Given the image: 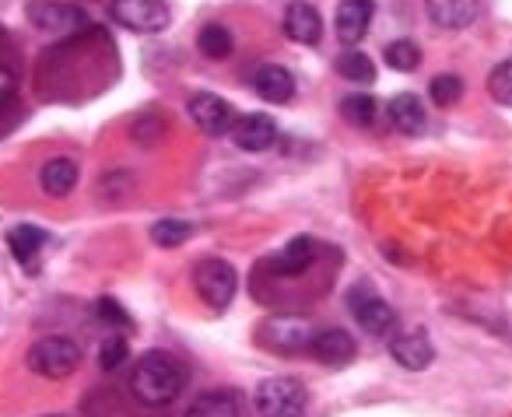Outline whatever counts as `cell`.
I'll return each mask as SVG.
<instances>
[{
    "mask_svg": "<svg viewBox=\"0 0 512 417\" xmlns=\"http://www.w3.org/2000/svg\"><path fill=\"white\" fill-rule=\"evenodd\" d=\"M425 11L432 25L446 32H460L477 18V0H425Z\"/></svg>",
    "mask_w": 512,
    "mask_h": 417,
    "instance_id": "2e32d148",
    "label": "cell"
},
{
    "mask_svg": "<svg viewBox=\"0 0 512 417\" xmlns=\"http://www.w3.org/2000/svg\"><path fill=\"white\" fill-rule=\"evenodd\" d=\"M390 354L400 368L407 372H421L435 361V344L428 340L425 330H407V333H397L390 340Z\"/></svg>",
    "mask_w": 512,
    "mask_h": 417,
    "instance_id": "8fae6325",
    "label": "cell"
},
{
    "mask_svg": "<svg viewBox=\"0 0 512 417\" xmlns=\"http://www.w3.org/2000/svg\"><path fill=\"white\" fill-rule=\"evenodd\" d=\"M186 365L169 351H144L130 372V393L144 407H169L179 393L186 389Z\"/></svg>",
    "mask_w": 512,
    "mask_h": 417,
    "instance_id": "6da1fadb",
    "label": "cell"
},
{
    "mask_svg": "<svg viewBox=\"0 0 512 417\" xmlns=\"http://www.w3.org/2000/svg\"><path fill=\"white\" fill-rule=\"evenodd\" d=\"M306 386L292 375H278L256 386V410L260 417H302L306 414Z\"/></svg>",
    "mask_w": 512,
    "mask_h": 417,
    "instance_id": "7a4b0ae2",
    "label": "cell"
},
{
    "mask_svg": "<svg viewBox=\"0 0 512 417\" xmlns=\"http://www.w3.org/2000/svg\"><path fill=\"white\" fill-rule=\"evenodd\" d=\"M309 337H313V330H309V323L299 316H278L264 326V340L274 351H285V354L309 347Z\"/></svg>",
    "mask_w": 512,
    "mask_h": 417,
    "instance_id": "5bb4252c",
    "label": "cell"
},
{
    "mask_svg": "<svg viewBox=\"0 0 512 417\" xmlns=\"http://www.w3.org/2000/svg\"><path fill=\"white\" fill-rule=\"evenodd\" d=\"M127 354H130V347H127V337H123V333H109V337L102 340V347H99V361H102V368H106V372L120 368L123 361H127Z\"/></svg>",
    "mask_w": 512,
    "mask_h": 417,
    "instance_id": "f546056e",
    "label": "cell"
},
{
    "mask_svg": "<svg viewBox=\"0 0 512 417\" xmlns=\"http://www.w3.org/2000/svg\"><path fill=\"white\" fill-rule=\"evenodd\" d=\"M95 312H99V319L106 326H113V333H120V330H134V319H130V312L123 309L120 302H116V298H99V302H95Z\"/></svg>",
    "mask_w": 512,
    "mask_h": 417,
    "instance_id": "f1b7e54d",
    "label": "cell"
},
{
    "mask_svg": "<svg viewBox=\"0 0 512 417\" xmlns=\"http://www.w3.org/2000/svg\"><path fill=\"white\" fill-rule=\"evenodd\" d=\"M197 46H200V53H204L207 60H225V57H232V32H228L225 25L211 22V25H204V29H200Z\"/></svg>",
    "mask_w": 512,
    "mask_h": 417,
    "instance_id": "d4e9b609",
    "label": "cell"
},
{
    "mask_svg": "<svg viewBox=\"0 0 512 417\" xmlns=\"http://www.w3.org/2000/svg\"><path fill=\"white\" fill-rule=\"evenodd\" d=\"M39 186H43V193H50V197H67V193L78 186V162L67 155L50 158V162L43 165V172H39Z\"/></svg>",
    "mask_w": 512,
    "mask_h": 417,
    "instance_id": "d6986e66",
    "label": "cell"
},
{
    "mask_svg": "<svg viewBox=\"0 0 512 417\" xmlns=\"http://www.w3.org/2000/svg\"><path fill=\"white\" fill-rule=\"evenodd\" d=\"M113 18L130 32L158 36L169 29V4L165 0H113Z\"/></svg>",
    "mask_w": 512,
    "mask_h": 417,
    "instance_id": "8992f818",
    "label": "cell"
},
{
    "mask_svg": "<svg viewBox=\"0 0 512 417\" xmlns=\"http://www.w3.org/2000/svg\"><path fill=\"white\" fill-rule=\"evenodd\" d=\"M309 354L330 368H344V365L355 361L358 344L348 330H341V326H327V330H316L313 337H309Z\"/></svg>",
    "mask_w": 512,
    "mask_h": 417,
    "instance_id": "9c48e42d",
    "label": "cell"
},
{
    "mask_svg": "<svg viewBox=\"0 0 512 417\" xmlns=\"http://www.w3.org/2000/svg\"><path fill=\"white\" fill-rule=\"evenodd\" d=\"M193 232H197V225L186 218H158L155 225H151V242L162 249H176V246H183V242H190Z\"/></svg>",
    "mask_w": 512,
    "mask_h": 417,
    "instance_id": "7402d4cb",
    "label": "cell"
},
{
    "mask_svg": "<svg viewBox=\"0 0 512 417\" xmlns=\"http://www.w3.org/2000/svg\"><path fill=\"white\" fill-rule=\"evenodd\" d=\"M183 417H242V403L232 389H211L197 396Z\"/></svg>",
    "mask_w": 512,
    "mask_h": 417,
    "instance_id": "44dd1931",
    "label": "cell"
},
{
    "mask_svg": "<svg viewBox=\"0 0 512 417\" xmlns=\"http://www.w3.org/2000/svg\"><path fill=\"white\" fill-rule=\"evenodd\" d=\"M81 365V347L67 337H43L29 347V368L43 379H67Z\"/></svg>",
    "mask_w": 512,
    "mask_h": 417,
    "instance_id": "3957f363",
    "label": "cell"
},
{
    "mask_svg": "<svg viewBox=\"0 0 512 417\" xmlns=\"http://www.w3.org/2000/svg\"><path fill=\"white\" fill-rule=\"evenodd\" d=\"M29 18L39 32H71V29L88 25V18L81 8H71V4H53V0L50 4H32Z\"/></svg>",
    "mask_w": 512,
    "mask_h": 417,
    "instance_id": "9a60e30c",
    "label": "cell"
},
{
    "mask_svg": "<svg viewBox=\"0 0 512 417\" xmlns=\"http://www.w3.org/2000/svg\"><path fill=\"white\" fill-rule=\"evenodd\" d=\"M428 95H432L435 106H456L463 99V78L460 74H439V78L428 81Z\"/></svg>",
    "mask_w": 512,
    "mask_h": 417,
    "instance_id": "4316f807",
    "label": "cell"
},
{
    "mask_svg": "<svg viewBox=\"0 0 512 417\" xmlns=\"http://www.w3.org/2000/svg\"><path fill=\"white\" fill-rule=\"evenodd\" d=\"M337 74L351 85H372L376 81V64L369 60V53L362 50H348L337 57Z\"/></svg>",
    "mask_w": 512,
    "mask_h": 417,
    "instance_id": "603a6c76",
    "label": "cell"
},
{
    "mask_svg": "<svg viewBox=\"0 0 512 417\" xmlns=\"http://www.w3.org/2000/svg\"><path fill=\"white\" fill-rule=\"evenodd\" d=\"M46 242H50V235H46L39 225H18V228H11V232H8L11 256H15L25 270L36 267V260H39V253H43Z\"/></svg>",
    "mask_w": 512,
    "mask_h": 417,
    "instance_id": "ffe728a7",
    "label": "cell"
},
{
    "mask_svg": "<svg viewBox=\"0 0 512 417\" xmlns=\"http://www.w3.org/2000/svg\"><path fill=\"white\" fill-rule=\"evenodd\" d=\"M15 92H18V78L8 71V67H0V106L15 99Z\"/></svg>",
    "mask_w": 512,
    "mask_h": 417,
    "instance_id": "4dcf8cb0",
    "label": "cell"
},
{
    "mask_svg": "<svg viewBox=\"0 0 512 417\" xmlns=\"http://www.w3.org/2000/svg\"><path fill=\"white\" fill-rule=\"evenodd\" d=\"M232 144L239 151H249V155H260V151H271L278 144V123L267 113H246L235 116L232 130H228Z\"/></svg>",
    "mask_w": 512,
    "mask_h": 417,
    "instance_id": "52a82bcc",
    "label": "cell"
},
{
    "mask_svg": "<svg viewBox=\"0 0 512 417\" xmlns=\"http://www.w3.org/2000/svg\"><path fill=\"white\" fill-rule=\"evenodd\" d=\"M376 99H372L369 92H351L341 99V116L351 123V127H372L376 123Z\"/></svg>",
    "mask_w": 512,
    "mask_h": 417,
    "instance_id": "cb8c5ba5",
    "label": "cell"
},
{
    "mask_svg": "<svg viewBox=\"0 0 512 417\" xmlns=\"http://www.w3.org/2000/svg\"><path fill=\"white\" fill-rule=\"evenodd\" d=\"M313 260H316V239H309V235H295V239L288 242L278 256H274L271 267H274V274L299 277L313 267Z\"/></svg>",
    "mask_w": 512,
    "mask_h": 417,
    "instance_id": "e0dca14e",
    "label": "cell"
},
{
    "mask_svg": "<svg viewBox=\"0 0 512 417\" xmlns=\"http://www.w3.org/2000/svg\"><path fill=\"white\" fill-rule=\"evenodd\" d=\"M285 36L292 39V43H299V46H316V43H320V36H323L320 11H316L313 4H306V0H295V4H288Z\"/></svg>",
    "mask_w": 512,
    "mask_h": 417,
    "instance_id": "4fadbf2b",
    "label": "cell"
},
{
    "mask_svg": "<svg viewBox=\"0 0 512 417\" xmlns=\"http://www.w3.org/2000/svg\"><path fill=\"white\" fill-rule=\"evenodd\" d=\"M383 53H386V64L400 74L418 71V64H421V50H418V43H411V39H397V43H390Z\"/></svg>",
    "mask_w": 512,
    "mask_h": 417,
    "instance_id": "484cf974",
    "label": "cell"
},
{
    "mask_svg": "<svg viewBox=\"0 0 512 417\" xmlns=\"http://www.w3.org/2000/svg\"><path fill=\"white\" fill-rule=\"evenodd\" d=\"M488 92L498 106L512 109V60H502V64L488 74Z\"/></svg>",
    "mask_w": 512,
    "mask_h": 417,
    "instance_id": "83f0119b",
    "label": "cell"
},
{
    "mask_svg": "<svg viewBox=\"0 0 512 417\" xmlns=\"http://www.w3.org/2000/svg\"><path fill=\"white\" fill-rule=\"evenodd\" d=\"M253 92L271 106H285L295 99V74L281 64H264L253 74Z\"/></svg>",
    "mask_w": 512,
    "mask_h": 417,
    "instance_id": "7c38bea8",
    "label": "cell"
},
{
    "mask_svg": "<svg viewBox=\"0 0 512 417\" xmlns=\"http://www.w3.org/2000/svg\"><path fill=\"white\" fill-rule=\"evenodd\" d=\"M348 305H351L355 323L362 326L365 333H372V337H390V333L397 330V312H393V305L386 302L383 295H376L369 284H355V288L348 291Z\"/></svg>",
    "mask_w": 512,
    "mask_h": 417,
    "instance_id": "277c9868",
    "label": "cell"
},
{
    "mask_svg": "<svg viewBox=\"0 0 512 417\" xmlns=\"http://www.w3.org/2000/svg\"><path fill=\"white\" fill-rule=\"evenodd\" d=\"M193 284H197L200 298L211 309H228L235 298V288H239V274H235V267L228 260L211 256V260H200L193 267Z\"/></svg>",
    "mask_w": 512,
    "mask_h": 417,
    "instance_id": "5b68a950",
    "label": "cell"
},
{
    "mask_svg": "<svg viewBox=\"0 0 512 417\" xmlns=\"http://www.w3.org/2000/svg\"><path fill=\"white\" fill-rule=\"evenodd\" d=\"M376 15V0H341L334 15V32L348 50H355L369 32V22Z\"/></svg>",
    "mask_w": 512,
    "mask_h": 417,
    "instance_id": "30bf717a",
    "label": "cell"
},
{
    "mask_svg": "<svg viewBox=\"0 0 512 417\" xmlns=\"http://www.w3.org/2000/svg\"><path fill=\"white\" fill-rule=\"evenodd\" d=\"M186 109H190V120L197 123L207 137L228 134V130H232V123H235L232 102H225L221 95H214V92H197L190 102H186Z\"/></svg>",
    "mask_w": 512,
    "mask_h": 417,
    "instance_id": "ba28073f",
    "label": "cell"
},
{
    "mask_svg": "<svg viewBox=\"0 0 512 417\" xmlns=\"http://www.w3.org/2000/svg\"><path fill=\"white\" fill-rule=\"evenodd\" d=\"M390 123H393V130H400L404 137H418L421 130H425V123H428L425 106H421L418 95H411V92L393 95V102H390Z\"/></svg>",
    "mask_w": 512,
    "mask_h": 417,
    "instance_id": "ac0fdd59",
    "label": "cell"
}]
</instances>
